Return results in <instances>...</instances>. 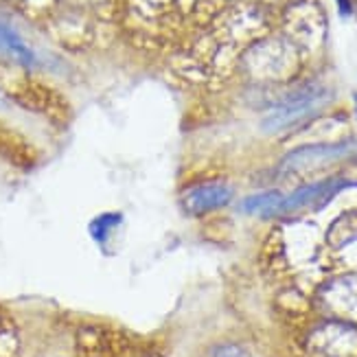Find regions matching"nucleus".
<instances>
[{"mask_svg": "<svg viewBox=\"0 0 357 357\" xmlns=\"http://www.w3.org/2000/svg\"><path fill=\"white\" fill-rule=\"evenodd\" d=\"M331 90L322 84H307L301 86L298 90L289 92V95L278 101L272 110L263 116L261 121V130L266 134H278L285 132L298 123L307 121L309 116L318 114L324 105L331 101Z\"/></svg>", "mask_w": 357, "mask_h": 357, "instance_id": "nucleus-1", "label": "nucleus"}, {"mask_svg": "<svg viewBox=\"0 0 357 357\" xmlns=\"http://www.w3.org/2000/svg\"><path fill=\"white\" fill-rule=\"evenodd\" d=\"M357 156V141L342 143H318L305 145L289 151L287 156L278 162V174L281 176H296V174H312L329 165L342 162Z\"/></svg>", "mask_w": 357, "mask_h": 357, "instance_id": "nucleus-2", "label": "nucleus"}, {"mask_svg": "<svg viewBox=\"0 0 357 357\" xmlns=\"http://www.w3.org/2000/svg\"><path fill=\"white\" fill-rule=\"evenodd\" d=\"M351 186H357V182L347 180V178H327V180H318L312 184L298 186L294 193L283 195V202L278 204L274 217H285V215H294L301 211H320L327 206L337 193L351 189Z\"/></svg>", "mask_w": 357, "mask_h": 357, "instance_id": "nucleus-3", "label": "nucleus"}, {"mask_svg": "<svg viewBox=\"0 0 357 357\" xmlns=\"http://www.w3.org/2000/svg\"><path fill=\"white\" fill-rule=\"evenodd\" d=\"M307 344L320 357H357V327L344 320H327L309 333Z\"/></svg>", "mask_w": 357, "mask_h": 357, "instance_id": "nucleus-4", "label": "nucleus"}, {"mask_svg": "<svg viewBox=\"0 0 357 357\" xmlns=\"http://www.w3.org/2000/svg\"><path fill=\"white\" fill-rule=\"evenodd\" d=\"M235 191L228 182H202L182 193V208L189 215H206L228 206Z\"/></svg>", "mask_w": 357, "mask_h": 357, "instance_id": "nucleus-5", "label": "nucleus"}, {"mask_svg": "<svg viewBox=\"0 0 357 357\" xmlns=\"http://www.w3.org/2000/svg\"><path fill=\"white\" fill-rule=\"evenodd\" d=\"M320 298L324 307L344 322H357V274L337 278L322 289Z\"/></svg>", "mask_w": 357, "mask_h": 357, "instance_id": "nucleus-6", "label": "nucleus"}, {"mask_svg": "<svg viewBox=\"0 0 357 357\" xmlns=\"http://www.w3.org/2000/svg\"><path fill=\"white\" fill-rule=\"evenodd\" d=\"M0 51H5L11 59H15L22 66L36 64L33 49H31V46L24 42V38L9 22H0Z\"/></svg>", "mask_w": 357, "mask_h": 357, "instance_id": "nucleus-7", "label": "nucleus"}, {"mask_svg": "<svg viewBox=\"0 0 357 357\" xmlns=\"http://www.w3.org/2000/svg\"><path fill=\"white\" fill-rule=\"evenodd\" d=\"M327 243L333 250H342L351 243H357V208L344 211L335 217L327 230Z\"/></svg>", "mask_w": 357, "mask_h": 357, "instance_id": "nucleus-8", "label": "nucleus"}, {"mask_svg": "<svg viewBox=\"0 0 357 357\" xmlns=\"http://www.w3.org/2000/svg\"><path fill=\"white\" fill-rule=\"evenodd\" d=\"M281 202H283V193L266 191V193H257V195L245 197L239 204V211L245 215H259L263 220H274L276 208Z\"/></svg>", "mask_w": 357, "mask_h": 357, "instance_id": "nucleus-9", "label": "nucleus"}, {"mask_svg": "<svg viewBox=\"0 0 357 357\" xmlns=\"http://www.w3.org/2000/svg\"><path fill=\"white\" fill-rule=\"evenodd\" d=\"M121 224V215L119 213H103L99 215L97 220H92L90 224V235L97 243H103L110 237V232Z\"/></svg>", "mask_w": 357, "mask_h": 357, "instance_id": "nucleus-10", "label": "nucleus"}, {"mask_svg": "<svg viewBox=\"0 0 357 357\" xmlns=\"http://www.w3.org/2000/svg\"><path fill=\"white\" fill-rule=\"evenodd\" d=\"M18 347V331H15V327L5 316H0V357H15Z\"/></svg>", "mask_w": 357, "mask_h": 357, "instance_id": "nucleus-11", "label": "nucleus"}, {"mask_svg": "<svg viewBox=\"0 0 357 357\" xmlns=\"http://www.w3.org/2000/svg\"><path fill=\"white\" fill-rule=\"evenodd\" d=\"M208 357H250V355L237 344H220L208 353Z\"/></svg>", "mask_w": 357, "mask_h": 357, "instance_id": "nucleus-12", "label": "nucleus"}, {"mask_svg": "<svg viewBox=\"0 0 357 357\" xmlns=\"http://www.w3.org/2000/svg\"><path fill=\"white\" fill-rule=\"evenodd\" d=\"M337 9H340V15H351L353 13V3L351 0H337Z\"/></svg>", "mask_w": 357, "mask_h": 357, "instance_id": "nucleus-13", "label": "nucleus"}, {"mask_svg": "<svg viewBox=\"0 0 357 357\" xmlns=\"http://www.w3.org/2000/svg\"><path fill=\"white\" fill-rule=\"evenodd\" d=\"M355 112H357V92H355Z\"/></svg>", "mask_w": 357, "mask_h": 357, "instance_id": "nucleus-14", "label": "nucleus"}]
</instances>
